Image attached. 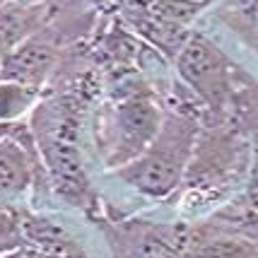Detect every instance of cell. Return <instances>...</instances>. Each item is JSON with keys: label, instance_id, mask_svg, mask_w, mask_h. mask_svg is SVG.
<instances>
[{"label": "cell", "instance_id": "6da1fadb", "mask_svg": "<svg viewBox=\"0 0 258 258\" xmlns=\"http://www.w3.org/2000/svg\"><path fill=\"white\" fill-rule=\"evenodd\" d=\"M198 143V118L193 113L171 111L162 118L157 135L140 157L113 169V176L133 186L147 198H167L186 179L193 150Z\"/></svg>", "mask_w": 258, "mask_h": 258}, {"label": "cell", "instance_id": "7a4b0ae2", "mask_svg": "<svg viewBox=\"0 0 258 258\" xmlns=\"http://www.w3.org/2000/svg\"><path fill=\"white\" fill-rule=\"evenodd\" d=\"M39 145L58 191L70 203H87L90 186L78 152V121L68 106L53 104L36 113V147Z\"/></svg>", "mask_w": 258, "mask_h": 258}, {"label": "cell", "instance_id": "3957f363", "mask_svg": "<svg viewBox=\"0 0 258 258\" xmlns=\"http://www.w3.org/2000/svg\"><path fill=\"white\" fill-rule=\"evenodd\" d=\"M162 118L159 106L145 94L131 92L116 101L101 121V150L106 164L118 169L140 157L157 135Z\"/></svg>", "mask_w": 258, "mask_h": 258}, {"label": "cell", "instance_id": "277c9868", "mask_svg": "<svg viewBox=\"0 0 258 258\" xmlns=\"http://www.w3.org/2000/svg\"><path fill=\"white\" fill-rule=\"evenodd\" d=\"M176 70L183 82L213 111L222 113L232 106L234 101L232 63L208 36L198 32L186 36V41L176 53Z\"/></svg>", "mask_w": 258, "mask_h": 258}, {"label": "cell", "instance_id": "5b68a950", "mask_svg": "<svg viewBox=\"0 0 258 258\" xmlns=\"http://www.w3.org/2000/svg\"><path fill=\"white\" fill-rule=\"evenodd\" d=\"M251 164V150L244 140H239L234 133H217L203 138L196 143L191 157V193L186 201L196 198H210L227 188L229 183L234 186L236 176Z\"/></svg>", "mask_w": 258, "mask_h": 258}, {"label": "cell", "instance_id": "8992f818", "mask_svg": "<svg viewBox=\"0 0 258 258\" xmlns=\"http://www.w3.org/2000/svg\"><path fill=\"white\" fill-rule=\"evenodd\" d=\"M191 229L183 225L135 222L113 232L116 258H183Z\"/></svg>", "mask_w": 258, "mask_h": 258}, {"label": "cell", "instance_id": "52a82bcc", "mask_svg": "<svg viewBox=\"0 0 258 258\" xmlns=\"http://www.w3.org/2000/svg\"><path fill=\"white\" fill-rule=\"evenodd\" d=\"M56 63V48L46 41H27L17 46L0 63V80L17 82L29 90H36L46 82Z\"/></svg>", "mask_w": 258, "mask_h": 258}, {"label": "cell", "instance_id": "ba28073f", "mask_svg": "<svg viewBox=\"0 0 258 258\" xmlns=\"http://www.w3.org/2000/svg\"><path fill=\"white\" fill-rule=\"evenodd\" d=\"M20 225H22L24 244L32 251L51 253V256L58 258H90L78 239L70 234L60 222L51 220V217L20 215Z\"/></svg>", "mask_w": 258, "mask_h": 258}, {"label": "cell", "instance_id": "9c48e42d", "mask_svg": "<svg viewBox=\"0 0 258 258\" xmlns=\"http://www.w3.org/2000/svg\"><path fill=\"white\" fill-rule=\"evenodd\" d=\"M183 258H258V244L229 229H191Z\"/></svg>", "mask_w": 258, "mask_h": 258}, {"label": "cell", "instance_id": "30bf717a", "mask_svg": "<svg viewBox=\"0 0 258 258\" xmlns=\"http://www.w3.org/2000/svg\"><path fill=\"white\" fill-rule=\"evenodd\" d=\"M17 133L20 125H15V131L0 140V196L3 198L24 193L34 176V162L27 147V143L32 140H20Z\"/></svg>", "mask_w": 258, "mask_h": 258}, {"label": "cell", "instance_id": "8fae6325", "mask_svg": "<svg viewBox=\"0 0 258 258\" xmlns=\"http://www.w3.org/2000/svg\"><path fill=\"white\" fill-rule=\"evenodd\" d=\"M208 3L201 0H155L150 8V15L157 17L159 22H164L171 29H181L186 32V27L201 15V10Z\"/></svg>", "mask_w": 258, "mask_h": 258}, {"label": "cell", "instance_id": "7c38bea8", "mask_svg": "<svg viewBox=\"0 0 258 258\" xmlns=\"http://www.w3.org/2000/svg\"><path fill=\"white\" fill-rule=\"evenodd\" d=\"M36 97H39L36 90L0 80V123H15L17 118H22L32 109Z\"/></svg>", "mask_w": 258, "mask_h": 258}, {"label": "cell", "instance_id": "4fadbf2b", "mask_svg": "<svg viewBox=\"0 0 258 258\" xmlns=\"http://www.w3.org/2000/svg\"><path fill=\"white\" fill-rule=\"evenodd\" d=\"M24 236H22V225H20V215L0 205V256L12 253L24 248Z\"/></svg>", "mask_w": 258, "mask_h": 258}, {"label": "cell", "instance_id": "5bb4252c", "mask_svg": "<svg viewBox=\"0 0 258 258\" xmlns=\"http://www.w3.org/2000/svg\"><path fill=\"white\" fill-rule=\"evenodd\" d=\"M15 125L17 123H0V140H3V138H8V135L15 131Z\"/></svg>", "mask_w": 258, "mask_h": 258}, {"label": "cell", "instance_id": "9a60e30c", "mask_svg": "<svg viewBox=\"0 0 258 258\" xmlns=\"http://www.w3.org/2000/svg\"><path fill=\"white\" fill-rule=\"evenodd\" d=\"M29 258H58V256H51V253H39V251H32Z\"/></svg>", "mask_w": 258, "mask_h": 258}]
</instances>
